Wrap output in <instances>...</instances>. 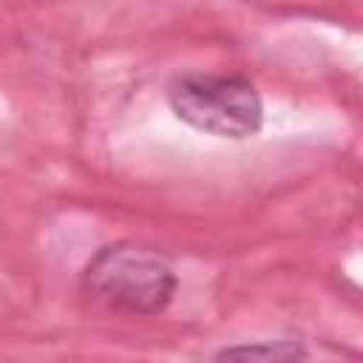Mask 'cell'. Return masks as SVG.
<instances>
[{
	"instance_id": "cell-1",
	"label": "cell",
	"mask_w": 363,
	"mask_h": 363,
	"mask_svg": "<svg viewBox=\"0 0 363 363\" xmlns=\"http://www.w3.org/2000/svg\"><path fill=\"white\" fill-rule=\"evenodd\" d=\"M82 286L108 309L125 315H159L176 292L170 264L133 244L99 250L82 272Z\"/></svg>"
},
{
	"instance_id": "cell-2",
	"label": "cell",
	"mask_w": 363,
	"mask_h": 363,
	"mask_svg": "<svg viewBox=\"0 0 363 363\" xmlns=\"http://www.w3.org/2000/svg\"><path fill=\"white\" fill-rule=\"evenodd\" d=\"M167 102L182 122L224 139L255 136L264 122L261 96L252 88V82L241 77H221V74L176 77L167 88Z\"/></svg>"
},
{
	"instance_id": "cell-3",
	"label": "cell",
	"mask_w": 363,
	"mask_h": 363,
	"mask_svg": "<svg viewBox=\"0 0 363 363\" xmlns=\"http://www.w3.org/2000/svg\"><path fill=\"white\" fill-rule=\"evenodd\" d=\"M218 357H272V360H289V357H303V349L295 343H272V346H235L218 352Z\"/></svg>"
}]
</instances>
